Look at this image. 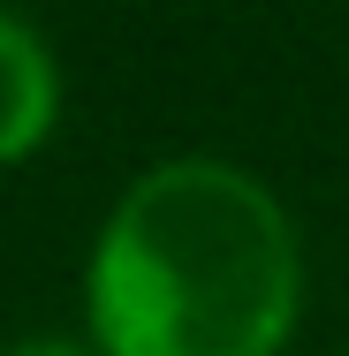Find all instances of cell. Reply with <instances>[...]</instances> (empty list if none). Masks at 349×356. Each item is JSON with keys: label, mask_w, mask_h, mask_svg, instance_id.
Listing matches in <instances>:
<instances>
[{"label": "cell", "mask_w": 349, "mask_h": 356, "mask_svg": "<svg viewBox=\"0 0 349 356\" xmlns=\"http://www.w3.org/2000/svg\"><path fill=\"white\" fill-rule=\"evenodd\" d=\"M296 296V227L228 159L152 167L91 250V334L107 356H274Z\"/></svg>", "instance_id": "cell-1"}, {"label": "cell", "mask_w": 349, "mask_h": 356, "mask_svg": "<svg viewBox=\"0 0 349 356\" xmlns=\"http://www.w3.org/2000/svg\"><path fill=\"white\" fill-rule=\"evenodd\" d=\"M54 99H61V83H54L46 46L15 15H0V159H23L54 129Z\"/></svg>", "instance_id": "cell-2"}, {"label": "cell", "mask_w": 349, "mask_h": 356, "mask_svg": "<svg viewBox=\"0 0 349 356\" xmlns=\"http://www.w3.org/2000/svg\"><path fill=\"white\" fill-rule=\"evenodd\" d=\"M8 356H84V349H69V341H23V349H8Z\"/></svg>", "instance_id": "cell-3"}]
</instances>
